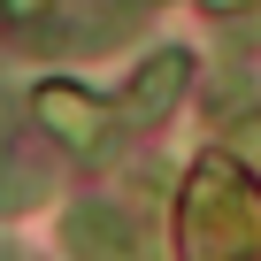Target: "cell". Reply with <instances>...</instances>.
<instances>
[{"instance_id": "1", "label": "cell", "mask_w": 261, "mask_h": 261, "mask_svg": "<svg viewBox=\"0 0 261 261\" xmlns=\"http://www.w3.org/2000/svg\"><path fill=\"white\" fill-rule=\"evenodd\" d=\"M177 238H185V261H261V192L230 154H207L185 177Z\"/></svg>"}, {"instance_id": "2", "label": "cell", "mask_w": 261, "mask_h": 261, "mask_svg": "<svg viewBox=\"0 0 261 261\" xmlns=\"http://www.w3.org/2000/svg\"><path fill=\"white\" fill-rule=\"evenodd\" d=\"M31 115L54 130V139L69 146V154H108V139H115V123H108V100H92V92H77V85H39L31 92Z\"/></svg>"}, {"instance_id": "3", "label": "cell", "mask_w": 261, "mask_h": 261, "mask_svg": "<svg viewBox=\"0 0 261 261\" xmlns=\"http://www.w3.org/2000/svg\"><path fill=\"white\" fill-rule=\"evenodd\" d=\"M62 238H69L77 261H146V230L108 200H77L62 215Z\"/></svg>"}, {"instance_id": "4", "label": "cell", "mask_w": 261, "mask_h": 261, "mask_svg": "<svg viewBox=\"0 0 261 261\" xmlns=\"http://www.w3.org/2000/svg\"><path fill=\"white\" fill-rule=\"evenodd\" d=\"M185 85H192V54H185V46H162V54L139 62V77L123 85V115H130V123H162V115L185 100Z\"/></svg>"}, {"instance_id": "5", "label": "cell", "mask_w": 261, "mask_h": 261, "mask_svg": "<svg viewBox=\"0 0 261 261\" xmlns=\"http://www.w3.org/2000/svg\"><path fill=\"white\" fill-rule=\"evenodd\" d=\"M54 23V0H0V31H16V39H39Z\"/></svg>"}, {"instance_id": "6", "label": "cell", "mask_w": 261, "mask_h": 261, "mask_svg": "<svg viewBox=\"0 0 261 261\" xmlns=\"http://www.w3.org/2000/svg\"><path fill=\"white\" fill-rule=\"evenodd\" d=\"M200 8H215V16H238V8H261V0H200Z\"/></svg>"}]
</instances>
